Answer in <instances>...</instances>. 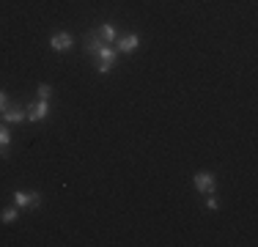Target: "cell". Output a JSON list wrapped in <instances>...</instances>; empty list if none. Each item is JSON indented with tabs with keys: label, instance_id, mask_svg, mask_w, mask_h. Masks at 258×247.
<instances>
[{
	"label": "cell",
	"instance_id": "1",
	"mask_svg": "<svg viewBox=\"0 0 258 247\" xmlns=\"http://www.w3.org/2000/svg\"><path fill=\"white\" fill-rule=\"evenodd\" d=\"M94 58H96V72H99V74H107V72H113V69H115L118 52H115V47H113V44H104L99 52L94 55Z\"/></svg>",
	"mask_w": 258,
	"mask_h": 247
},
{
	"label": "cell",
	"instance_id": "2",
	"mask_svg": "<svg viewBox=\"0 0 258 247\" xmlns=\"http://www.w3.org/2000/svg\"><path fill=\"white\" fill-rule=\"evenodd\" d=\"M14 206L17 209H39L41 206V193L36 190H14Z\"/></svg>",
	"mask_w": 258,
	"mask_h": 247
},
{
	"label": "cell",
	"instance_id": "3",
	"mask_svg": "<svg viewBox=\"0 0 258 247\" xmlns=\"http://www.w3.org/2000/svg\"><path fill=\"white\" fill-rule=\"evenodd\" d=\"M192 187L198 190L201 195H214L217 193V178H214V173H209V170H198L192 176Z\"/></svg>",
	"mask_w": 258,
	"mask_h": 247
},
{
	"label": "cell",
	"instance_id": "4",
	"mask_svg": "<svg viewBox=\"0 0 258 247\" xmlns=\"http://www.w3.org/2000/svg\"><path fill=\"white\" fill-rule=\"evenodd\" d=\"M47 115H50V102H47V99H36V102H30L25 107V118L33 121V124L44 121Z\"/></svg>",
	"mask_w": 258,
	"mask_h": 247
},
{
	"label": "cell",
	"instance_id": "5",
	"mask_svg": "<svg viewBox=\"0 0 258 247\" xmlns=\"http://www.w3.org/2000/svg\"><path fill=\"white\" fill-rule=\"evenodd\" d=\"M113 47L118 55H129L140 47V36L138 33H118V39L113 41Z\"/></svg>",
	"mask_w": 258,
	"mask_h": 247
},
{
	"label": "cell",
	"instance_id": "6",
	"mask_svg": "<svg viewBox=\"0 0 258 247\" xmlns=\"http://www.w3.org/2000/svg\"><path fill=\"white\" fill-rule=\"evenodd\" d=\"M50 47L55 52H69L72 47H75V36L66 33V30H60V33H52L50 36Z\"/></svg>",
	"mask_w": 258,
	"mask_h": 247
},
{
	"label": "cell",
	"instance_id": "7",
	"mask_svg": "<svg viewBox=\"0 0 258 247\" xmlns=\"http://www.w3.org/2000/svg\"><path fill=\"white\" fill-rule=\"evenodd\" d=\"M102 47H104L102 36L96 33V30H88V33H85V44H83V49H85V55H91V58H94V55L99 52Z\"/></svg>",
	"mask_w": 258,
	"mask_h": 247
},
{
	"label": "cell",
	"instance_id": "8",
	"mask_svg": "<svg viewBox=\"0 0 258 247\" xmlns=\"http://www.w3.org/2000/svg\"><path fill=\"white\" fill-rule=\"evenodd\" d=\"M0 115H3V124H20L25 118V107H22V104H9Z\"/></svg>",
	"mask_w": 258,
	"mask_h": 247
},
{
	"label": "cell",
	"instance_id": "9",
	"mask_svg": "<svg viewBox=\"0 0 258 247\" xmlns=\"http://www.w3.org/2000/svg\"><path fill=\"white\" fill-rule=\"evenodd\" d=\"M96 33L102 36V41H104V44H113V41L118 39V28H115L113 22H104V25H99V28H96Z\"/></svg>",
	"mask_w": 258,
	"mask_h": 247
},
{
	"label": "cell",
	"instance_id": "10",
	"mask_svg": "<svg viewBox=\"0 0 258 247\" xmlns=\"http://www.w3.org/2000/svg\"><path fill=\"white\" fill-rule=\"evenodd\" d=\"M9 146H11V132H9V124H0V157H11L9 154Z\"/></svg>",
	"mask_w": 258,
	"mask_h": 247
},
{
	"label": "cell",
	"instance_id": "11",
	"mask_svg": "<svg viewBox=\"0 0 258 247\" xmlns=\"http://www.w3.org/2000/svg\"><path fill=\"white\" fill-rule=\"evenodd\" d=\"M17 220H20V209L17 206H6L3 212H0V222H3V225H14Z\"/></svg>",
	"mask_w": 258,
	"mask_h": 247
},
{
	"label": "cell",
	"instance_id": "12",
	"mask_svg": "<svg viewBox=\"0 0 258 247\" xmlns=\"http://www.w3.org/2000/svg\"><path fill=\"white\" fill-rule=\"evenodd\" d=\"M36 91H39V99H47V102H50V96H52V85L50 83H41Z\"/></svg>",
	"mask_w": 258,
	"mask_h": 247
},
{
	"label": "cell",
	"instance_id": "13",
	"mask_svg": "<svg viewBox=\"0 0 258 247\" xmlns=\"http://www.w3.org/2000/svg\"><path fill=\"white\" fill-rule=\"evenodd\" d=\"M206 206L212 209V212H217V209H220V201H217L214 195H206Z\"/></svg>",
	"mask_w": 258,
	"mask_h": 247
},
{
	"label": "cell",
	"instance_id": "14",
	"mask_svg": "<svg viewBox=\"0 0 258 247\" xmlns=\"http://www.w3.org/2000/svg\"><path fill=\"white\" fill-rule=\"evenodd\" d=\"M11 104V99H9V94H6V91H0V113H3L6 107H9Z\"/></svg>",
	"mask_w": 258,
	"mask_h": 247
}]
</instances>
